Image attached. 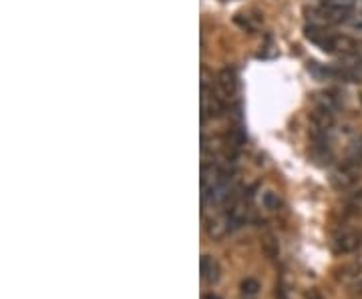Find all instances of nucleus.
<instances>
[{
	"label": "nucleus",
	"instance_id": "f257e3e1",
	"mask_svg": "<svg viewBox=\"0 0 362 299\" xmlns=\"http://www.w3.org/2000/svg\"><path fill=\"white\" fill-rule=\"evenodd\" d=\"M306 39L320 46L324 52H340L342 56H350V54H359L361 52V43L354 41L348 34H334L330 30H326L320 24H310L304 28Z\"/></svg>",
	"mask_w": 362,
	"mask_h": 299
},
{
	"label": "nucleus",
	"instance_id": "f03ea898",
	"mask_svg": "<svg viewBox=\"0 0 362 299\" xmlns=\"http://www.w3.org/2000/svg\"><path fill=\"white\" fill-rule=\"evenodd\" d=\"M306 12L312 14V24H320V26L322 24L350 23V19L354 17L352 4H344V2H322L320 6H314Z\"/></svg>",
	"mask_w": 362,
	"mask_h": 299
},
{
	"label": "nucleus",
	"instance_id": "7ed1b4c3",
	"mask_svg": "<svg viewBox=\"0 0 362 299\" xmlns=\"http://www.w3.org/2000/svg\"><path fill=\"white\" fill-rule=\"evenodd\" d=\"M362 177V159L359 157H348L332 171L330 183L336 191H348L361 183Z\"/></svg>",
	"mask_w": 362,
	"mask_h": 299
},
{
	"label": "nucleus",
	"instance_id": "20e7f679",
	"mask_svg": "<svg viewBox=\"0 0 362 299\" xmlns=\"http://www.w3.org/2000/svg\"><path fill=\"white\" fill-rule=\"evenodd\" d=\"M362 249V229H340L332 237L334 255H352Z\"/></svg>",
	"mask_w": 362,
	"mask_h": 299
},
{
	"label": "nucleus",
	"instance_id": "39448f33",
	"mask_svg": "<svg viewBox=\"0 0 362 299\" xmlns=\"http://www.w3.org/2000/svg\"><path fill=\"white\" fill-rule=\"evenodd\" d=\"M236 89H238V79H236L234 69L219 70V74H217V92L223 99H232L236 94Z\"/></svg>",
	"mask_w": 362,
	"mask_h": 299
},
{
	"label": "nucleus",
	"instance_id": "423d86ee",
	"mask_svg": "<svg viewBox=\"0 0 362 299\" xmlns=\"http://www.w3.org/2000/svg\"><path fill=\"white\" fill-rule=\"evenodd\" d=\"M199 269H201V277L205 283L214 285L219 281V265L212 255H203L201 257V263H199Z\"/></svg>",
	"mask_w": 362,
	"mask_h": 299
},
{
	"label": "nucleus",
	"instance_id": "0eeeda50",
	"mask_svg": "<svg viewBox=\"0 0 362 299\" xmlns=\"http://www.w3.org/2000/svg\"><path fill=\"white\" fill-rule=\"evenodd\" d=\"M205 231H208V235H210L212 239H221V237H225L228 233H232V231H230V225H228L225 215H223V217H217V219H210L208 225H205Z\"/></svg>",
	"mask_w": 362,
	"mask_h": 299
},
{
	"label": "nucleus",
	"instance_id": "6e6552de",
	"mask_svg": "<svg viewBox=\"0 0 362 299\" xmlns=\"http://www.w3.org/2000/svg\"><path fill=\"white\" fill-rule=\"evenodd\" d=\"M362 274V257H359L356 261L344 265L342 269H338V279L340 281H346V279H359Z\"/></svg>",
	"mask_w": 362,
	"mask_h": 299
},
{
	"label": "nucleus",
	"instance_id": "1a4fd4ad",
	"mask_svg": "<svg viewBox=\"0 0 362 299\" xmlns=\"http://www.w3.org/2000/svg\"><path fill=\"white\" fill-rule=\"evenodd\" d=\"M240 289H241V296L254 298V296H258V291L262 289V285H260L258 279H254V277H245V279L240 283Z\"/></svg>",
	"mask_w": 362,
	"mask_h": 299
},
{
	"label": "nucleus",
	"instance_id": "9d476101",
	"mask_svg": "<svg viewBox=\"0 0 362 299\" xmlns=\"http://www.w3.org/2000/svg\"><path fill=\"white\" fill-rule=\"evenodd\" d=\"M262 249H264V254L268 259H276V257H278L280 247H278V241H276L274 235H265L264 241H262Z\"/></svg>",
	"mask_w": 362,
	"mask_h": 299
},
{
	"label": "nucleus",
	"instance_id": "9b49d317",
	"mask_svg": "<svg viewBox=\"0 0 362 299\" xmlns=\"http://www.w3.org/2000/svg\"><path fill=\"white\" fill-rule=\"evenodd\" d=\"M262 203H264V207L270 209V211H278V209H280V197H278L276 193L268 191V193H264V197H262Z\"/></svg>",
	"mask_w": 362,
	"mask_h": 299
},
{
	"label": "nucleus",
	"instance_id": "f8f14e48",
	"mask_svg": "<svg viewBox=\"0 0 362 299\" xmlns=\"http://www.w3.org/2000/svg\"><path fill=\"white\" fill-rule=\"evenodd\" d=\"M350 298L362 299V277L352 281V285H350Z\"/></svg>",
	"mask_w": 362,
	"mask_h": 299
},
{
	"label": "nucleus",
	"instance_id": "ddd939ff",
	"mask_svg": "<svg viewBox=\"0 0 362 299\" xmlns=\"http://www.w3.org/2000/svg\"><path fill=\"white\" fill-rule=\"evenodd\" d=\"M350 24H352L354 28L362 30V14H356V17H352V19H350Z\"/></svg>",
	"mask_w": 362,
	"mask_h": 299
},
{
	"label": "nucleus",
	"instance_id": "4468645a",
	"mask_svg": "<svg viewBox=\"0 0 362 299\" xmlns=\"http://www.w3.org/2000/svg\"><path fill=\"white\" fill-rule=\"evenodd\" d=\"M306 299H324V298H322V296H320L316 289H312V291H308V293H306Z\"/></svg>",
	"mask_w": 362,
	"mask_h": 299
},
{
	"label": "nucleus",
	"instance_id": "2eb2a0df",
	"mask_svg": "<svg viewBox=\"0 0 362 299\" xmlns=\"http://www.w3.org/2000/svg\"><path fill=\"white\" fill-rule=\"evenodd\" d=\"M203 299H219V298H217V296H214V293H205V296H203Z\"/></svg>",
	"mask_w": 362,
	"mask_h": 299
},
{
	"label": "nucleus",
	"instance_id": "dca6fc26",
	"mask_svg": "<svg viewBox=\"0 0 362 299\" xmlns=\"http://www.w3.org/2000/svg\"><path fill=\"white\" fill-rule=\"evenodd\" d=\"M243 299H250V298H248V296H243Z\"/></svg>",
	"mask_w": 362,
	"mask_h": 299
},
{
	"label": "nucleus",
	"instance_id": "f3484780",
	"mask_svg": "<svg viewBox=\"0 0 362 299\" xmlns=\"http://www.w3.org/2000/svg\"><path fill=\"white\" fill-rule=\"evenodd\" d=\"M361 103H362V94H361Z\"/></svg>",
	"mask_w": 362,
	"mask_h": 299
}]
</instances>
